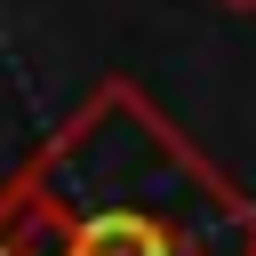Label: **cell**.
Returning <instances> with one entry per match:
<instances>
[{"label": "cell", "instance_id": "obj_1", "mask_svg": "<svg viewBox=\"0 0 256 256\" xmlns=\"http://www.w3.org/2000/svg\"><path fill=\"white\" fill-rule=\"evenodd\" d=\"M0 200L48 256H256V200L224 184L128 80H104Z\"/></svg>", "mask_w": 256, "mask_h": 256}, {"label": "cell", "instance_id": "obj_2", "mask_svg": "<svg viewBox=\"0 0 256 256\" xmlns=\"http://www.w3.org/2000/svg\"><path fill=\"white\" fill-rule=\"evenodd\" d=\"M216 8H232V16H256V0H216Z\"/></svg>", "mask_w": 256, "mask_h": 256}]
</instances>
